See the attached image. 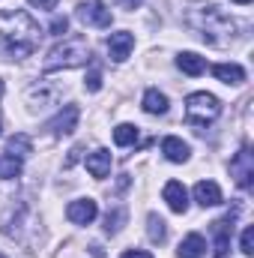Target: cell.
Instances as JSON below:
<instances>
[{
	"mask_svg": "<svg viewBox=\"0 0 254 258\" xmlns=\"http://www.w3.org/2000/svg\"><path fill=\"white\" fill-rule=\"evenodd\" d=\"M0 258H3V255H0Z\"/></svg>",
	"mask_w": 254,
	"mask_h": 258,
	"instance_id": "d6a6232c",
	"label": "cell"
},
{
	"mask_svg": "<svg viewBox=\"0 0 254 258\" xmlns=\"http://www.w3.org/2000/svg\"><path fill=\"white\" fill-rule=\"evenodd\" d=\"M66 27H69V21H66V18H54V21H51V27H48V30H51V33H54V36H63V33H66Z\"/></svg>",
	"mask_w": 254,
	"mask_h": 258,
	"instance_id": "4316f807",
	"label": "cell"
},
{
	"mask_svg": "<svg viewBox=\"0 0 254 258\" xmlns=\"http://www.w3.org/2000/svg\"><path fill=\"white\" fill-rule=\"evenodd\" d=\"M162 198L168 201V207L174 213H186L189 210V192H186V186L180 180H168L165 189H162Z\"/></svg>",
	"mask_w": 254,
	"mask_h": 258,
	"instance_id": "30bf717a",
	"label": "cell"
},
{
	"mask_svg": "<svg viewBox=\"0 0 254 258\" xmlns=\"http://www.w3.org/2000/svg\"><path fill=\"white\" fill-rule=\"evenodd\" d=\"M230 177L239 189H251L254 183V153L248 147H242L233 159H230Z\"/></svg>",
	"mask_w": 254,
	"mask_h": 258,
	"instance_id": "5b68a950",
	"label": "cell"
},
{
	"mask_svg": "<svg viewBox=\"0 0 254 258\" xmlns=\"http://www.w3.org/2000/svg\"><path fill=\"white\" fill-rule=\"evenodd\" d=\"M177 66H180L186 75H203V72H206V60H203L200 54H194V51H183V54L177 57Z\"/></svg>",
	"mask_w": 254,
	"mask_h": 258,
	"instance_id": "d6986e66",
	"label": "cell"
},
{
	"mask_svg": "<svg viewBox=\"0 0 254 258\" xmlns=\"http://www.w3.org/2000/svg\"><path fill=\"white\" fill-rule=\"evenodd\" d=\"M30 153H33V141H30V135L18 132V135H12V138L6 141V156L24 159V156H30Z\"/></svg>",
	"mask_w": 254,
	"mask_h": 258,
	"instance_id": "2e32d148",
	"label": "cell"
},
{
	"mask_svg": "<svg viewBox=\"0 0 254 258\" xmlns=\"http://www.w3.org/2000/svg\"><path fill=\"white\" fill-rule=\"evenodd\" d=\"M239 252L242 255H254V228H245L239 237Z\"/></svg>",
	"mask_w": 254,
	"mask_h": 258,
	"instance_id": "d4e9b609",
	"label": "cell"
},
{
	"mask_svg": "<svg viewBox=\"0 0 254 258\" xmlns=\"http://www.w3.org/2000/svg\"><path fill=\"white\" fill-rule=\"evenodd\" d=\"M212 75H215L221 84H233V87L245 81V69L239 63H215L212 66Z\"/></svg>",
	"mask_w": 254,
	"mask_h": 258,
	"instance_id": "9a60e30c",
	"label": "cell"
},
{
	"mask_svg": "<svg viewBox=\"0 0 254 258\" xmlns=\"http://www.w3.org/2000/svg\"><path fill=\"white\" fill-rule=\"evenodd\" d=\"M123 222H126V210H123V207H117L114 213L108 210V216H105V231H108V234H117V231L123 228Z\"/></svg>",
	"mask_w": 254,
	"mask_h": 258,
	"instance_id": "cb8c5ba5",
	"label": "cell"
},
{
	"mask_svg": "<svg viewBox=\"0 0 254 258\" xmlns=\"http://www.w3.org/2000/svg\"><path fill=\"white\" fill-rule=\"evenodd\" d=\"M30 6H36V9H54L60 0H27Z\"/></svg>",
	"mask_w": 254,
	"mask_h": 258,
	"instance_id": "83f0119b",
	"label": "cell"
},
{
	"mask_svg": "<svg viewBox=\"0 0 254 258\" xmlns=\"http://www.w3.org/2000/svg\"><path fill=\"white\" fill-rule=\"evenodd\" d=\"M218 114H221V102H218V96H212L206 90L191 93L189 99H186V120L194 123V126H206Z\"/></svg>",
	"mask_w": 254,
	"mask_h": 258,
	"instance_id": "277c9868",
	"label": "cell"
},
{
	"mask_svg": "<svg viewBox=\"0 0 254 258\" xmlns=\"http://www.w3.org/2000/svg\"><path fill=\"white\" fill-rule=\"evenodd\" d=\"M189 24L200 33V39L209 42V45H227V42L233 39V33H236L233 18H230L224 9H218L215 3H200V6H194L189 12Z\"/></svg>",
	"mask_w": 254,
	"mask_h": 258,
	"instance_id": "7a4b0ae2",
	"label": "cell"
},
{
	"mask_svg": "<svg viewBox=\"0 0 254 258\" xmlns=\"http://www.w3.org/2000/svg\"><path fill=\"white\" fill-rule=\"evenodd\" d=\"M84 87H87L90 93H96V90H102V75H99V69H93V72L87 75V81H84Z\"/></svg>",
	"mask_w": 254,
	"mask_h": 258,
	"instance_id": "484cf974",
	"label": "cell"
},
{
	"mask_svg": "<svg viewBox=\"0 0 254 258\" xmlns=\"http://www.w3.org/2000/svg\"><path fill=\"white\" fill-rule=\"evenodd\" d=\"M194 201H197L200 207H215V204H221V186H218L215 180H200V183H194Z\"/></svg>",
	"mask_w": 254,
	"mask_h": 258,
	"instance_id": "7c38bea8",
	"label": "cell"
},
{
	"mask_svg": "<svg viewBox=\"0 0 254 258\" xmlns=\"http://www.w3.org/2000/svg\"><path fill=\"white\" fill-rule=\"evenodd\" d=\"M230 231H233V216L227 213L224 219L212 222V237H215V258H227L230 249Z\"/></svg>",
	"mask_w": 254,
	"mask_h": 258,
	"instance_id": "8fae6325",
	"label": "cell"
},
{
	"mask_svg": "<svg viewBox=\"0 0 254 258\" xmlns=\"http://www.w3.org/2000/svg\"><path fill=\"white\" fill-rule=\"evenodd\" d=\"M90 60V45L84 39H66L60 45H54L45 57L42 69L45 72H57V69H78V66H87Z\"/></svg>",
	"mask_w": 254,
	"mask_h": 258,
	"instance_id": "3957f363",
	"label": "cell"
},
{
	"mask_svg": "<svg viewBox=\"0 0 254 258\" xmlns=\"http://www.w3.org/2000/svg\"><path fill=\"white\" fill-rule=\"evenodd\" d=\"M141 105H144V111H147V114H165V111H168V96H165V93H159L156 87H150V90L144 93Z\"/></svg>",
	"mask_w": 254,
	"mask_h": 258,
	"instance_id": "e0dca14e",
	"label": "cell"
},
{
	"mask_svg": "<svg viewBox=\"0 0 254 258\" xmlns=\"http://www.w3.org/2000/svg\"><path fill=\"white\" fill-rule=\"evenodd\" d=\"M162 153H165L168 162H189V156H191L189 144H186L183 138H177V135H168V138L162 141Z\"/></svg>",
	"mask_w": 254,
	"mask_h": 258,
	"instance_id": "5bb4252c",
	"label": "cell"
},
{
	"mask_svg": "<svg viewBox=\"0 0 254 258\" xmlns=\"http://www.w3.org/2000/svg\"><path fill=\"white\" fill-rule=\"evenodd\" d=\"M0 96H3V81H0Z\"/></svg>",
	"mask_w": 254,
	"mask_h": 258,
	"instance_id": "4dcf8cb0",
	"label": "cell"
},
{
	"mask_svg": "<svg viewBox=\"0 0 254 258\" xmlns=\"http://www.w3.org/2000/svg\"><path fill=\"white\" fill-rule=\"evenodd\" d=\"M114 141H117L120 147H132V144H138V126H132V123H120V126L114 129Z\"/></svg>",
	"mask_w": 254,
	"mask_h": 258,
	"instance_id": "7402d4cb",
	"label": "cell"
},
{
	"mask_svg": "<svg viewBox=\"0 0 254 258\" xmlns=\"http://www.w3.org/2000/svg\"><path fill=\"white\" fill-rule=\"evenodd\" d=\"M87 171H90L96 180L108 177V174H111V150H105V147L93 150V153L87 156Z\"/></svg>",
	"mask_w": 254,
	"mask_h": 258,
	"instance_id": "4fadbf2b",
	"label": "cell"
},
{
	"mask_svg": "<svg viewBox=\"0 0 254 258\" xmlns=\"http://www.w3.org/2000/svg\"><path fill=\"white\" fill-rule=\"evenodd\" d=\"M206 252V240L200 237V234H189V237H183V243H180V249H177V255L180 258H200Z\"/></svg>",
	"mask_w": 254,
	"mask_h": 258,
	"instance_id": "ac0fdd59",
	"label": "cell"
},
{
	"mask_svg": "<svg viewBox=\"0 0 254 258\" xmlns=\"http://www.w3.org/2000/svg\"><path fill=\"white\" fill-rule=\"evenodd\" d=\"M120 258H153V255H150V252H144V249H126Z\"/></svg>",
	"mask_w": 254,
	"mask_h": 258,
	"instance_id": "f1b7e54d",
	"label": "cell"
},
{
	"mask_svg": "<svg viewBox=\"0 0 254 258\" xmlns=\"http://www.w3.org/2000/svg\"><path fill=\"white\" fill-rule=\"evenodd\" d=\"M78 117H81L78 105H63V111H57V117L48 123V129H51L57 138H63V135H72V132H75V126H78Z\"/></svg>",
	"mask_w": 254,
	"mask_h": 258,
	"instance_id": "ba28073f",
	"label": "cell"
},
{
	"mask_svg": "<svg viewBox=\"0 0 254 258\" xmlns=\"http://www.w3.org/2000/svg\"><path fill=\"white\" fill-rule=\"evenodd\" d=\"M39 24L24 9H9L0 15V57L3 60H24L39 48Z\"/></svg>",
	"mask_w": 254,
	"mask_h": 258,
	"instance_id": "6da1fadb",
	"label": "cell"
},
{
	"mask_svg": "<svg viewBox=\"0 0 254 258\" xmlns=\"http://www.w3.org/2000/svg\"><path fill=\"white\" fill-rule=\"evenodd\" d=\"M233 3H242V6H245V3H251V0H233Z\"/></svg>",
	"mask_w": 254,
	"mask_h": 258,
	"instance_id": "f546056e",
	"label": "cell"
},
{
	"mask_svg": "<svg viewBox=\"0 0 254 258\" xmlns=\"http://www.w3.org/2000/svg\"><path fill=\"white\" fill-rule=\"evenodd\" d=\"M0 132H3V126H0Z\"/></svg>",
	"mask_w": 254,
	"mask_h": 258,
	"instance_id": "1f68e13d",
	"label": "cell"
},
{
	"mask_svg": "<svg viewBox=\"0 0 254 258\" xmlns=\"http://www.w3.org/2000/svg\"><path fill=\"white\" fill-rule=\"evenodd\" d=\"M147 234H150L153 243H165L168 231H165V219H162L159 213H150V216H147Z\"/></svg>",
	"mask_w": 254,
	"mask_h": 258,
	"instance_id": "44dd1931",
	"label": "cell"
},
{
	"mask_svg": "<svg viewBox=\"0 0 254 258\" xmlns=\"http://www.w3.org/2000/svg\"><path fill=\"white\" fill-rule=\"evenodd\" d=\"M21 162H24V159H15V156H6V153H3V159H0V177H3V180L18 177V174H21Z\"/></svg>",
	"mask_w": 254,
	"mask_h": 258,
	"instance_id": "603a6c76",
	"label": "cell"
},
{
	"mask_svg": "<svg viewBox=\"0 0 254 258\" xmlns=\"http://www.w3.org/2000/svg\"><path fill=\"white\" fill-rule=\"evenodd\" d=\"M132 48H135V36L129 30H120V33H111L108 36V54H111L114 63H123L129 54H132Z\"/></svg>",
	"mask_w": 254,
	"mask_h": 258,
	"instance_id": "9c48e42d",
	"label": "cell"
},
{
	"mask_svg": "<svg viewBox=\"0 0 254 258\" xmlns=\"http://www.w3.org/2000/svg\"><path fill=\"white\" fill-rule=\"evenodd\" d=\"M66 216H69V222H75V225H90V222L99 216V204H96L93 198H75V201H69Z\"/></svg>",
	"mask_w": 254,
	"mask_h": 258,
	"instance_id": "52a82bcc",
	"label": "cell"
},
{
	"mask_svg": "<svg viewBox=\"0 0 254 258\" xmlns=\"http://www.w3.org/2000/svg\"><path fill=\"white\" fill-rule=\"evenodd\" d=\"M54 99H57V93L51 90H45V84L39 81V84H33L30 90H27V102H30V108H45V105H54Z\"/></svg>",
	"mask_w": 254,
	"mask_h": 258,
	"instance_id": "ffe728a7",
	"label": "cell"
},
{
	"mask_svg": "<svg viewBox=\"0 0 254 258\" xmlns=\"http://www.w3.org/2000/svg\"><path fill=\"white\" fill-rule=\"evenodd\" d=\"M78 18L84 24H90V27H111V21H114L111 9L102 0H84V3H78Z\"/></svg>",
	"mask_w": 254,
	"mask_h": 258,
	"instance_id": "8992f818",
	"label": "cell"
}]
</instances>
